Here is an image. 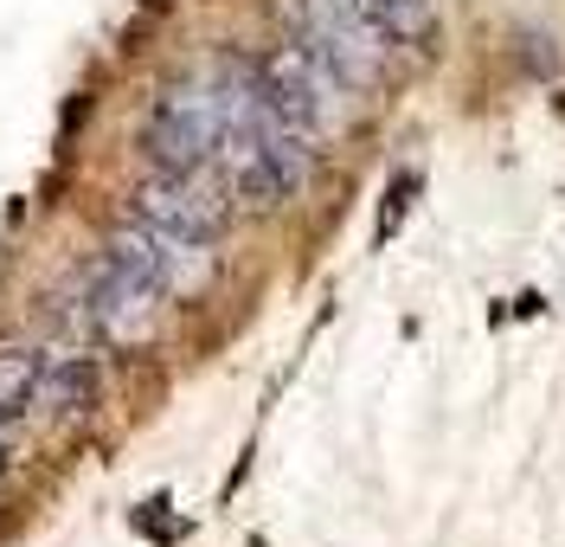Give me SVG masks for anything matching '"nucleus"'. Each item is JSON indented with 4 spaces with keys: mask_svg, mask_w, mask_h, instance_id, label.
Segmentation results:
<instances>
[{
    "mask_svg": "<svg viewBox=\"0 0 565 547\" xmlns=\"http://www.w3.org/2000/svg\"><path fill=\"white\" fill-rule=\"evenodd\" d=\"M141 143L154 155L161 175H186V168H206L212 155L225 148V91L193 77V84H168L154 109H148V129Z\"/></svg>",
    "mask_w": 565,
    "mask_h": 547,
    "instance_id": "1",
    "label": "nucleus"
},
{
    "mask_svg": "<svg viewBox=\"0 0 565 547\" xmlns=\"http://www.w3.org/2000/svg\"><path fill=\"white\" fill-rule=\"evenodd\" d=\"M257 84H264L270 109H277L296 136H309V143H328V136L348 123V84L328 72L302 39L277 45V52L257 65Z\"/></svg>",
    "mask_w": 565,
    "mask_h": 547,
    "instance_id": "2",
    "label": "nucleus"
},
{
    "mask_svg": "<svg viewBox=\"0 0 565 547\" xmlns=\"http://www.w3.org/2000/svg\"><path fill=\"white\" fill-rule=\"evenodd\" d=\"M302 45L316 52L348 91L386 72V33L366 13V0H302Z\"/></svg>",
    "mask_w": 565,
    "mask_h": 547,
    "instance_id": "3",
    "label": "nucleus"
},
{
    "mask_svg": "<svg viewBox=\"0 0 565 547\" xmlns=\"http://www.w3.org/2000/svg\"><path fill=\"white\" fill-rule=\"evenodd\" d=\"M136 219H148L168 239H186V245H218L225 225H232V200L218 193V181H206V168L148 175L136 187Z\"/></svg>",
    "mask_w": 565,
    "mask_h": 547,
    "instance_id": "4",
    "label": "nucleus"
},
{
    "mask_svg": "<svg viewBox=\"0 0 565 547\" xmlns=\"http://www.w3.org/2000/svg\"><path fill=\"white\" fill-rule=\"evenodd\" d=\"M161 303H168V296L154 291V284H141L129 271L104 264L97 284H90V303H84V323L97 328V341H109V348H136V341L154 335Z\"/></svg>",
    "mask_w": 565,
    "mask_h": 547,
    "instance_id": "5",
    "label": "nucleus"
},
{
    "mask_svg": "<svg viewBox=\"0 0 565 547\" xmlns=\"http://www.w3.org/2000/svg\"><path fill=\"white\" fill-rule=\"evenodd\" d=\"M97 400V355H45L33 406L45 412H84Z\"/></svg>",
    "mask_w": 565,
    "mask_h": 547,
    "instance_id": "6",
    "label": "nucleus"
},
{
    "mask_svg": "<svg viewBox=\"0 0 565 547\" xmlns=\"http://www.w3.org/2000/svg\"><path fill=\"white\" fill-rule=\"evenodd\" d=\"M39 367H45V355H33V348H7L0 355V425L20 419V412H33Z\"/></svg>",
    "mask_w": 565,
    "mask_h": 547,
    "instance_id": "7",
    "label": "nucleus"
},
{
    "mask_svg": "<svg viewBox=\"0 0 565 547\" xmlns=\"http://www.w3.org/2000/svg\"><path fill=\"white\" fill-rule=\"evenodd\" d=\"M366 13L380 20L386 39H418L430 27V0H366Z\"/></svg>",
    "mask_w": 565,
    "mask_h": 547,
    "instance_id": "8",
    "label": "nucleus"
},
{
    "mask_svg": "<svg viewBox=\"0 0 565 547\" xmlns=\"http://www.w3.org/2000/svg\"><path fill=\"white\" fill-rule=\"evenodd\" d=\"M405 200H412V175H398V181H392V193H386V213H380V239H392V225L405 219Z\"/></svg>",
    "mask_w": 565,
    "mask_h": 547,
    "instance_id": "9",
    "label": "nucleus"
}]
</instances>
